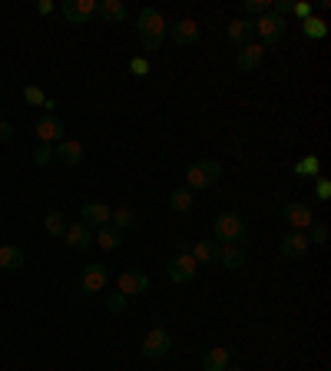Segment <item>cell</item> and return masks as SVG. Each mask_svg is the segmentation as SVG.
Wrapping results in <instances>:
<instances>
[{"label":"cell","instance_id":"obj_23","mask_svg":"<svg viewBox=\"0 0 331 371\" xmlns=\"http://www.w3.org/2000/svg\"><path fill=\"white\" fill-rule=\"evenodd\" d=\"M0 269H3V272L23 269V249H20V245H0Z\"/></svg>","mask_w":331,"mask_h":371},{"label":"cell","instance_id":"obj_27","mask_svg":"<svg viewBox=\"0 0 331 371\" xmlns=\"http://www.w3.org/2000/svg\"><path fill=\"white\" fill-rule=\"evenodd\" d=\"M133 219H136V216H133V209H126V205H119V209L110 212V225H116L119 232H126L129 225H133Z\"/></svg>","mask_w":331,"mask_h":371},{"label":"cell","instance_id":"obj_22","mask_svg":"<svg viewBox=\"0 0 331 371\" xmlns=\"http://www.w3.org/2000/svg\"><path fill=\"white\" fill-rule=\"evenodd\" d=\"M93 242H100V249H119V245H123V232H119V229H116V225H100V229H96V236H93Z\"/></svg>","mask_w":331,"mask_h":371},{"label":"cell","instance_id":"obj_8","mask_svg":"<svg viewBox=\"0 0 331 371\" xmlns=\"http://www.w3.org/2000/svg\"><path fill=\"white\" fill-rule=\"evenodd\" d=\"M106 282H110V276H106V265L90 262V265L83 269V276H80V289H83L87 295H93V292H103V289H106Z\"/></svg>","mask_w":331,"mask_h":371},{"label":"cell","instance_id":"obj_4","mask_svg":"<svg viewBox=\"0 0 331 371\" xmlns=\"http://www.w3.org/2000/svg\"><path fill=\"white\" fill-rule=\"evenodd\" d=\"M169 348H172V335L166 332L163 325H156V328H152V332L143 338L139 355H143V358H149V361H159V358H166V355H169Z\"/></svg>","mask_w":331,"mask_h":371},{"label":"cell","instance_id":"obj_18","mask_svg":"<svg viewBox=\"0 0 331 371\" xmlns=\"http://www.w3.org/2000/svg\"><path fill=\"white\" fill-rule=\"evenodd\" d=\"M219 252H222V245L219 242H212V239H203V242H196L192 245V259H196V265H209V262H219Z\"/></svg>","mask_w":331,"mask_h":371},{"label":"cell","instance_id":"obj_11","mask_svg":"<svg viewBox=\"0 0 331 371\" xmlns=\"http://www.w3.org/2000/svg\"><path fill=\"white\" fill-rule=\"evenodd\" d=\"M110 205L103 203H83V209H80V223L87 225V229H100V225L110 223Z\"/></svg>","mask_w":331,"mask_h":371},{"label":"cell","instance_id":"obj_2","mask_svg":"<svg viewBox=\"0 0 331 371\" xmlns=\"http://www.w3.org/2000/svg\"><path fill=\"white\" fill-rule=\"evenodd\" d=\"M222 179V166L216 159H199V163H192V166L185 169V189L196 196L199 189H209V186H216Z\"/></svg>","mask_w":331,"mask_h":371},{"label":"cell","instance_id":"obj_38","mask_svg":"<svg viewBox=\"0 0 331 371\" xmlns=\"http://www.w3.org/2000/svg\"><path fill=\"white\" fill-rule=\"evenodd\" d=\"M318 199H331V183L328 179H318Z\"/></svg>","mask_w":331,"mask_h":371},{"label":"cell","instance_id":"obj_35","mask_svg":"<svg viewBox=\"0 0 331 371\" xmlns=\"http://www.w3.org/2000/svg\"><path fill=\"white\" fill-rule=\"evenodd\" d=\"M129 70L136 76H143V74H149V63H146V56H133L129 60Z\"/></svg>","mask_w":331,"mask_h":371},{"label":"cell","instance_id":"obj_7","mask_svg":"<svg viewBox=\"0 0 331 371\" xmlns=\"http://www.w3.org/2000/svg\"><path fill=\"white\" fill-rule=\"evenodd\" d=\"M255 23V34L262 43H278V40H285V20L275 17V14H262Z\"/></svg>","mask_w":331,"mask_h":371},{"label":"cell","instance_id":"obj_15","mask_svg":"<svg viewBox=\"0 0 331 371\" xmlns=\"http://www.w3.org/2000/svg\"><path fill=\"white\" fill-rule=\"evenodd\" d=\"M63 242H67L70 249H90V245H93V229H87L83 223L67 225V232H63Z\"/></svg>","mask_w":331,"mask_h":371},{"label":"cell","instance_id":"obj_9","mask_svg":"<svg viewBox=\"0 0 331 371\" xmlns=\"http://www.w3.org/2000/svg\"><path fill=\"white\" fill-rule=\"evenodd\" d=\"M60 14L70 20V23H87L96 14V0H63L60 3Z\"/></svg>","mask_w":331,"mask_h":371},{"label":"cell","instance_id":"obj_31","mask_svg":"<svg viewBox=\"0 0 331 371\" xmlns=\"http://www.w3.org/2000/svg\"><path fill=\"white\" fill-rule=\"evenodd\" d=\"M54 159H56V156H54V146H43V143H40L37 153H34V163H37V166H50Z\"/></svg>","mask_w":331,"mask_h":371},{"label":"cell","instance_id":"obj_39","mask_svg":"<svg viewBox=\"0 0 331 371\" xmlns=\"http://www.w3.org/2000/svg\"><path fill=\"white\" fill-rule=\"evenodd\" d=\"M10 136H14V126H10L7 120H0V143H7Z\"/></svg>","mask_w":331,"mask_h":371},{"label":"cell","instance_id":"obj_16","mask_svg":"<svg viewBox=\"0 0 331 371\" xmlns=\"http://www.w3.org/2000/svg\"><path fill=\"white\" fill-rule=\"evenodd\" d=\"M285 223L292 225V229H298V232L308 229V225H312V209L305 203H288L285 205Z\"/></svg>","mask_w":331,"mask_h":371},{"label":"cell","instance_id":"obj_20","mask_svg":"<svg viewBox=\"0 0 331 371\" xmlns=\"http://www.w3.org/2000/svg\"><path fill=\"white\" fill-rule=\"evenodd\" d=\"M232 365V352L229 348H222V345H216V348H209L203 358V368L205 371H225Z\"/></svg>","mask_w":331,"mask_h":371},{"label":"cell","instance_id":"obj_25","mask_svg":"<svg viewBox=\"0 0 331 371\" xmlns=\"http://www.w3.org/2000/svg\"><path fill=\"white\" fill-rule=\"evenodd\" d=\"M301 30H305V37H312V40H325V37H328V23H325L321 17L301 20Z\"/></svg>","mask_w":331,"mask_h":371},{"label":"cell","instance_id":"obj_30","mask_svg":"<svg viewBox=\"0 0 331 371\" xmlns=\"http://www.w3.org/2000/svg\"><path fill=\"white\" fill-rule=\"evenodd\" d=\"M308 229H312L308 242H315V245H325V242H328V225H325V223H312Z\"/></svg>","mask_w":331,"mask_h":371},{"label":"cell","instance_id":"obj_6","mask_svg":"<svg viewBox=\"0 0 331 371\" xmlns=\"http://www.w3.org/2000/svg\"><path fill=\"white\" fill-rule=\"evenodd\" d=\"M166 37H172L179 47H192V43H199V37H203V27L196 23V20H176V23H169L166 27Z\"/></svg>","mask_w":331,"mask_h":371},{"label":"cell","instance_id":"obj_1","mask_svg":"<svg viewBox=\"0 0 331 371\" xmlns=\"http://www.w3.org/2000/svg\"><path fill=\"white\" fill-rule=\"evenodd\" d=\"M166 27H169V23H166L163 10H156V7H143V10H139V17H136V30H139V43H143L146 54H156V50L163 47Z\"/></svg>","mask_w":331,"mask_h":371},{"label":"cell","instance_id":"obj_36","mask_svg":"<svg viewBox=\"0 0 331 371\" xmlns=\"http://www.w3.org/2000/svg\"><path fill=\"white\" fill-rule=\"evenodd\" d=\"M292 14L301 20H308L312 17V3H305V0H301V3H292Z\"/></svg>","mask_w":331,"mask_h":371},{"label":"cell","instance_id":"obj_3","mask_svg":"<svg viewBox=\"0 0 331 371\" xmlns=\"http://www.w3.org/2000/svg\"><path fill=\"white\" fill-rule=\"evenodd\" d=\"M212 232H216L219 245H239V242H245V219L236 212H222L212 225Z\"/></svg>","mask_w":331,"mask_h":371},{"label":"cell","instance_id":"obj_17","mask_svg":"<svg viewBox=\"0 0 331 371\" xmlns=\"http://www.w3.org/2000/svg\"><path fill=\"white\" fill-rule=\"evenodd\" d=\"M96 14L106 20V23H126V3L123 0H100L96 3Z\"/></svg>","mask_w":331,"mask_h":371},{"label":"cell","instance_id":"obj_14","mask_svg":"<svg viewBox=\"0 0 331 371\" xmlns=\"http://www.w3.org/2000/svg\"><path fill=\"white\" fill-rule=\"evenodd\" d=\"M119 292L126 298H133V295H143V292H149V276L146 272H123L119 276Z\"/></svg>","mask_w":331,"mask_h":371},{"label":"cell","instance_id":"obj_19","mask_svg":"<svg viewBox=\"0 0 331 371\" xmlns=\"http://www.w3.org/2000/svg\"><path fill=\"white\" fill-rule=\"evenodd\" d=\"M225 34H229V40H232V43L245 47V43H252V37H255V23H252V20H245V17H242V20H232Z\"/></svg>","mask_w":331,"mask_h":371},{"label":"cell","instance_id":"obj_41","mask_svg":"<svg viewBox=\"0 0 331 371\" xmlns=\"http://www.w3.org/2000/svg\"><path fill=\"white\" fill-rule=\"evenodd\" d=\"M225 371H242V368H236V365H229V368H225Z\"/></svg>","mask_w":331,"mask_h":371},{"label":"cell","instance_id":"obj_13","mask_svg":"<svg viewBox=\"0 0 331 371\" xmlns=\"http://www.w3.org/2000/svg\"><path fill=\"white\" fill-rule=\"evenodd\" d=\"M282 256L285 259H301L305 252H308V236L305 232H298V229H292V232H285V239H282Z\"/></svg>","mask_w":331,"mask_h":371},{"label":"cell","instance_id":"obj_28","mask_svg":"<svg viewBox=\"0 0 331 371\" xmlns=\"http://www.w3.org/2000/svg\"><path fill=\"white\" fill-rule=\"evenodd\" d=\"M43 229H47L50 236H63V232H67V219H63V212H47Z\"/></svg>","mask_w":331,"mask_h":371},{"label":"cell","instance_id":"obj_32","mask_svg":"<svg viewBox=\"0 0 331 371\" xmlns=\"http://www.w3.org/2000/svg\"><path fill=\"white\" fill-rule=\"evenodd\" d=\"M23 100H27L30 106H43V103H47V96H43L40 87H27V90H23Z\"/></svg>","mask_w":331,"mask_h":371},{"label":"cell","instance_id":"obj_21","mask_svg":"<svg viewBox=\"0 0 331 371\" xmlns=\"http://www.w3.org/2000/svg\"><path fill=\"white\" fill-rule=\"evenodd\" d=\"M54 156H60V163H67V166H76V163L83 159V146H80L76 139H60L54 149Z\"/></svg>","mask_w":331,"mask_h":371},{"label":"cell","instance_id":"obj_5","mask_svg":"<svg viewBox=\"0 0 331 371\" xmlns=\"http://www.w3.org/2000/svg\"><path fill=\"white\" fill-rule=\"evenodd\" d=\"M196 269H199V265H196V259L185 252V245L166 262V276L172 278V282H179V285H183V282H192V278H196Z\"/></svg>","mask_w":331,"mask_h":371},{"label":"cell","instance_id":"obj_12","mask_svg":"<svg viewBox=\"0 0 331 371\" xmlns=\"http://www.w3.org/2000/svg\"><path fill=\"white\" fill-rule=\"evenodd\" d=\"M34 133L40 136L43 146H50V143H60V139H63V123H60L56 116H40Z\"/></svg>","mask_w":331,"mask_h":371},{"label":"cell","instance_id":"obj_40","mask_svg":"<svg viewBox=\"0 0 331 371\" xmlns=\"http://www.w3.org/2000/svg\"><path fill=\"white\" fill-rule=\"evenodd\" d=\"M37 14L50 17V14H54V3H50V0H40V3H37Z\"/></svg>","mask_w":331,"mask_h":371},{"label":"cell","instance_id":"obj_29","mask_svg":"<svg viewBox=\"0 0 331 371\" xmlns=\"http://www.w3.org/2000/svg\"><path fill=\"white\" fill-rule=\"evenodd\" d=\"M295 172H298V176H315V172H318V156H301V159L295 163Z\"/></svg>","mask_w":331,"mask_h":371},{"label":"cell","instance_id":"obj_33","mask_svg":"<svg viewBox=\"0 0 331 371\" xmlns=\"http://www.w3.org/2000/svg\"><path fill=\"white\" fill-rule=\"evenodd\" d=\"M245 14H252V17L269 14V0H245Z\"/></svg>","mask_w":331,"mask_h":371},{"label":"cell","instance_id":"obj_37","mask_svg":"<svg viewBox=\"0 0 331 371\" xmlns=\"http://www.w3.org/2000/svg\"><path fill=\"white\" fill-rule=\"evenodd\" d=\"M272 14L285 20L288 14H292V0H275V10H272Z\"/></svg>","mask_w":331,"mask_h":371},{"label":"cell","instance_id":"obj_10","mask_svg":"<svg viewBox=\"0 0 331 371\" xmlns=\"http://www.w3.org/2000/svg\"><path fill=\"white\" fill-rule=\"evenodd\" d=\"M262 60H265V47L262 43H245L239 50V56H236V67L242 74H252V70L262 67Z\"/></svg>","mask_w":331,"mask_h":371},{"label":"cell","instance_id":"obj_26","mask_svg":"<svg viewBox=\"0 0 331 371\" xmlns=\"http://www.w3.org/2000/svg\"><path fill=\"white\" fill-rule=\"evenodd\" d=\"M169 209H172V212H189V209H192V192H189V189H176V192H172V196H169Z\"/></svg>","mask_w":331,"mask_h":371},{"label":"cell","instance_id":"obj_34","mask_svg":"<svg viewBox=\"0 0 331 371\" xmlns=\"http://www.w3.org/2000/svg\"><path fill=\"white\" fill-rule=\"evenodd\" d=\"M106 308H110V312H123V308H126V295H123V292H113V295L106 298Z\"/></svg>","mask_w":331,"mask_h":371},{"label":"cell","instance_id":"obj_24","mask_svg":"<svg viewBox=\"0 0 331 371\" xmlns=\"http://www.w3.org/2000/svg\"><path fill=\"white\" fill-rule=\"evenodd\" d=\"M219 262L225 265V269H242L245 265V252H242L239 245H222V252H219Z\"/></svg>","mask_w":331,"mask_h":371}]
</instances>
